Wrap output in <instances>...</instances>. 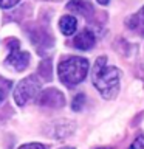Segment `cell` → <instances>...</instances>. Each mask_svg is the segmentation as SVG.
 I'll use <instances>...</instances> for the list:
<instances>
[{"mask_svg": "<svg viewBox=\"0 0 144 149\" xmlns=\"http://www.w3.org/2000/svg\"><path fill=\"white\" fill-rule=\"evenodd\" d=\"M119 78L121 72L116 67L107 64L105 56H99L95 62L93 67V84L98 88V92L101 93L105 100H113L119 92Z\"/></svg>", "mask_w": 144, "mask_h": 149, "instance_id": "1", "label": "cell"}, {"mask_svg": "<svg viewBox=\"0 0 144 149\" xmlns=\"http://www.w3.org/2000/svg\"><path fill=\"white\" fill-rule=\"evenodd\" d=\"M88 68H90V65H88V61L85 58L70 56V58H65L60 61V64L57 67L59 79L65 86L73 87L85 79Z\"/></svg>", "mask_w": 144, "mask_h": 149, "instance_id": "2", "label": "cell"}, {"mask_svg": "<svg viewBox=\"0 0 144 149\" xmlns=\"http://www.w3.org/2000/svg\"><path fill=\"white\" fill-rule=\"evenodd\" d=\"M39 92H40V79L36 74H30V76L22 79L16 86L12 96H14V101L19 106H25L26 102H30L31 100L37 98Z\"/></svg>", "mask_w": 144, "mask_h": 149, "instance_id": "3", "label": "cell"}, {"mask_svg": "<svg viewBox=\"0 0 144 149\" xmlns=\"http://www.w3.org/2000/svg\"><path fill=\"white\" fill-rule=\"evenodd\" d=\"M37 104L44 107H51V109H59V107L65 106V96L62 92H59L57 88H46V90L40 92L37 95Z\"/></svg>", "mask_w": 144, "mask_h": 149, "instance_id": "4", "label": "cell"}, {"mask_svg": "<svg viewBox=\"0 0 144 149\" xmlns=\"http://www.w3.org/2000/svg\"><path fill=\"white\" fill-rule=\"evenodd\" d=\"M17 47H19V44L14 48L9 50L8 58L5 59V65L9 67L11 70H16V72H23L30 65V53L23 51V50H19Z\"/></svg>", "mask_w": 144, "mask_h": 149, "instance_id": "5", "label": "cell"}, {"mask_svg": "<svg viewBox=\"0 0 144 149\" xmlns=\"http://www.w3.org/2000/svg\"><path fill=\"white\" fill-rule=\"evenodd\" d=\"M44 132L48 135V137L53 138H67L68 135H71L74 132V123L70 120H56L53 123L46 124V127Z\"/></svg>", "mask_w": 144, "mask_h": 149, "instance_id": "6", "label": "cell"}, {"mask_svg": "<svg viewBox=\"0 0 144 149\" xmlns=\"http://www.w3.org/2000/svg\"><path fill=\"white\" fill-rule=\"evenodd\" d=\"M73 44H74V47H76L78 50L88 51V50H91L93 47H95L96 37H95V34H93L90 30H84V31H81L76 37H74Z\"/></svg>", "mask_w": 144, "mask_h": 149, "instance_id": "7", "label": "cell"}, {"mask_svg": "<svg viewBox=\"0 0 144 149\" xmlns=\"http://www.w3.org/2000/svg\"><path fill=\"white\" fill-rule=\"evenodd\" d=\"M67 9L71 13H76V14H81V16H91L93 13V6L90 2L87 0H70L67 3Z\"/></svg>", "mask_w": 144, "mask_h": 149, "instance_id": "8", "label": "cell"}, {"mask_svg": "<svg viewBox=\"0 0 144 149\" xmlns=\"http://www.w3.org/2000/svg\"><path fill=\"white\" fill-rule=\"evenodd\" d=\"M59 28H60V31L64 33L65 36H71L74 34V31H76V28H78V20H76V17H73V16H64V17H60V20H59Z\"/></svg>", "mask_w": 144, "mask_h": 149, "instance_id": "9", "label": "cell"}, {"mask_svg": "<svg viewBox=\"0 0 144 149\" xmlns=\"http://www.w3.org/2000/svg\"><path fill=\"white\" fill-rule=\"evenodd\" d=\"M127 26L138 31L139 34H144V6L136 14H133L127 19Z\"/></svg>", "mask_w": 144, "mask_h": 149, "instance_id": "10", "label": "cell"}, {"mask_svg": "<svg viewBox=\"0 0 144 149\" xmlns=\"http://www.w3.org/2000/svg\"><path fill=\"white\" fill-rule=\"evenodd\" d=\"M30 36H31L33 44L36 47H40V48L46 47V44H50V40H51L50 34H46L42 28H36V31H30Z\"/></svg>", "mask_w": 144, "mask_h": 149, "instance_id": "11", "label": "cell"}, {"mask_svg": "<svg viewBox=\"0 0 144 149\" xmlns=\"http://www.w3.org/2000/svg\"><path fill=\"white\" fill-rule=\"evenodd\" d=\"M51 72H53V67H51V62L48 59L46 61H42L40 65H39V74L45 81H50L51 79Z\"/></svg>", "mask_w": 144, "mask_h": 149, "instance_id": "12", "label": "cell"}, {"mask_svg": "<svg viewBox=\"0 0 144 149\" xmlns=\"http://www.w3.org/2000/svg\"><path fill=\"white\" fill-rule=\"evenodd\" d=\"M84 106H85V95L84 93H79L73 98V102H71V109L74 112H81L84 109Z\"/></svg>", "mask_w": 144, "mask_h": 149, "instance_id": "13", "label": "cell"}, {"mask_svg": "<svg viewBox=\"0 0 144 149\" xmlns=\"http://www.w3.org/2000/svg\"><path fill=\"white\" fill-rule=\"evenodd\" d=\"M129 149H144V135H138L129 146Z\"/></svg>", "mask_w": 144, "mask_h": 149, "instance_id": "14", "label": "cell"}, {"mask_svg": "<svg viewBox=\"0 0 144 149\" xmlns=\"http://www.w3.org/2000/svg\"><path fill=\"white\" fill-rule=\"evenodd\" d=\"M20 2V0H0V8L3 9H8V8H12Z\"/></svg>", "mask_w": 144, "mask_h": 149, "instance_id": "15", "label": "cell"}, {"mask_svg": "<svg viewBox=\"0 0 144 149\" xmlns=\"http://www.w3.org/2000/svg\"><path fill=\"white\" fill-rule=\"evenodd\" d=\"M19 149H45V146H44V144H40V143H28V144L20 146Z\"/></svg>", "mask_w": 144, "mask_h": 149, "instance_id": "16", "label": "cell"}, {"mask_svg": "<svg viewBox=\"0 0 144 149\" xmlns=\"http://www.w3.org/2000/svg\"><path fill=\"white\" fill-rule=\"evenodd\" d=\"M3 100H5V90H2V88H0V104H2Z\"/></svg>", "mask_w": 144, "mask_h": 149, "instance_id": "17", "label": "cell"}, {"mask_svg": "<svg viewBox=\"0 0 144 149\" xmlns=\"http://www.w3.org/2000/svg\"><path fill=\"white\" fill-rule=\"evenodd\" d=\"M96 2L99 3V5H107V3L110 2V0H96Z\"/></svg>", "mask_w": 144, "mask_h": 149, "instance_id": "18", "label": "cell"}, {"mask_svg": "<svg viewBox=\"0 0 144 149\" xmlns=\"http://www.w3.org/2000/svg\"><path fill=\"white\" fill-rule=\"evenodd\" d=\"M60 149H73V148H60Z\"/></svg>", "mask_w": 144, "mask_h": 149, "instance_id": "19", "label": "cell"}, {"mask_svg": "<svg viewBox=\"0 0 144 149\" xmlns=\"http://www.w3.org/2000/svg\"><path fill=\"white\" fill-rule=\"evenodd\" d=\"M98 149H107V148H98Z\"/></svg>", "mask_w": 144, "mask_h": 149, "instance_id": "20", "label": "cell"}]
</instances>
